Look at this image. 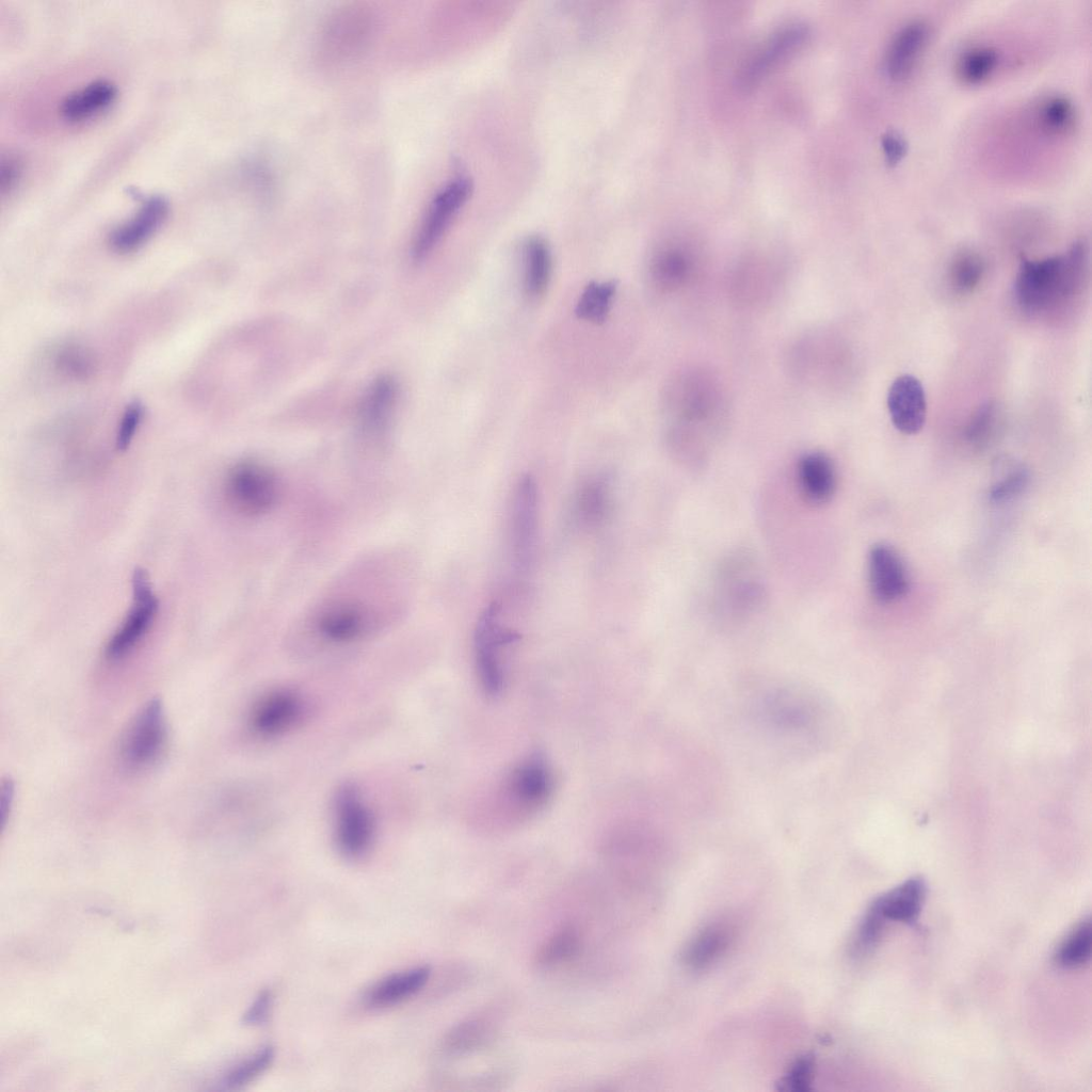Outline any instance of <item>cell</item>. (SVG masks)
Wrapping results in <instances>:
<instances>
[{
    "mask_svg": "<svg viewBox=\"0 0 1092 1092\" xmlns=\"http://www.w3.org/2000/svg\"><path fill=\"white\" fill-rule=\"evenodd\" d=\"M885 919L872 903L862 920L852 944L854 956H864L870 952L881 937Z\"/></svg>",
    "mask_w": 1092,
    "mask_h": 1092,
    "instance_id": "cell-37",
    "label": "cell"
},
{
    "mask_svg": "<svg viewBox=\"0 0 1092 1092\" xmlns=\"http://www.w3.org/2000/svg\"><path fill=\"white\" fill-rule=\"evenodd\" d=\"M926 895L920 878H911L879 897L873 904L886 920L912 924L918 918Z\"/></svg>",
    "mask_w": 1092,
    "mask_h": 1092,
    "instance_id": "cell-22",
    "label": "cell"
},
{
    "mask_svg": "<svg viewBox=\"0 0 1092 1092\" xmlns=\"http://www.w3.org/2000/svg\"><path fill=\"white\" fill-rule=\"evenodd\" d=\"M272 1005L273 996L271 991H261L244 1013L242 1022L244 1023V1025L248 1026H257L266 1023V1021L269 1017Z\"/></svg>",
    "mask_w": 1092,
    "mask_h": 1092,
    "instance_id": "cell-41",
    "label": "cell"
},
{
    "mask_svg": "<svg viewBox=\"0 0 1092 1092\" xmlns=\"http://www.w3.org/2000/svg\"><path fill=\"white\" fill-rule=\"evenodd\" d=\"M616 287L614 280L589 283L577 301V317L595 324L603 323L609 314Z\"/></svg>",
    "mask_w": 1092,
    "mask_h": 1092,
    "instance_id": "cell-29",
    "label": "cell"
},
{
    "mask_svg": "<svg viewBox=\"0 0 1092 1092\" xmlns=\"http://www.w3.org/2000/svg\"><path fill=\"white\" fill-rule=\"evenodd\" d=\"M62 364L66 370L75 374H84L90 368L89 359L79 350H67L63 353Z\"/></svg>",
    "mask_w": 1092,
    "mask_h": 1092,
    "instance_id": "cell-44",
    "label": "cell"
},
{
    "mask_svg": "<svg viewBox=\"0 0 1092 1092\" xmlns=\"http://www.w3.org/2000/svg\"><path fill=\"white\" fill-rule=\"evenodd\" d=\"M813 1066V1059L809 1056L799 1058L781 1079L778 1090L792 1092L807 1090L812 1080Z\"/></svg>",
    "mask_w": 1092,
    "mask_h": 1092,
    "instance_id": "cell-39",
    "label": "cell"
},
{
    "mask_svg": "<svg viewBox=\"0 0 1092 1092\" xmlns=\"http://www.w3.org/2000/svg\"><path fill=\"white\" fill-rule=\"evenodd\" d=\"M1092 928L1089 919L1082 921L1061 945L1057 959L1060 965L1079 967L1091 958Z\"/></svg>",
    "mask_w": 1092,
    "mask_h": 1092,
    "instance_id": "cell-33",
    "label": "cell"
},
{
    "mask_svg": "<svg viewBox=\"0 0 1092 1092\" xmlns=\"http://www.w3.org/2000/svg\"><path fill=\"white\" fill-rule=\"evenodd\" d=\"M472 189L471 179L464 175L451 178L433 196L417 230L413 256L424 258L438 243L452 220L467 200Z\"/></svg>",
    "mask_w": 1092,
    "mask_h": 1092,
    "instance_id": "cell-10",
    "label": "cell"
},
{
    "mask_svg": "<svg viewBox=\"0 0 1092 1092\" xmlns=\"http://www.w3.org/2000/svg\"><path fill=\"white\" fill-rule=\"evenodd\" d=\"M335 839L339 850L349 857H359L371 847L374 821L359 790L352 785L340 787L334 798Z\"/></svg>",
    "mask_w": 1092,
    "mask_h": 1092,
    "instance_id": "cell-6",
    "label": "cell"
},
{
    "mask_svg": "<svg viewBox=\"0 0 1092 1092\" xmlns=\"http://www.w3.org/2000/svg\"><path fill=\"white\" fill-rule=\"evenodd\" d=\"M929 36L928 25L914 20L903 26L887 49L885 67L895 81H903L914 70Z\"/></svg>",
    "mask_w": 1092,
    "mask_h": 1092,
    "instance_id": "cell-17",
    "label": "cell"
},
{
    "mask_svg": "<svg viewBox=\"0 0 1092 1092\" xmlns=\"http://www.w3.org/2000/svg\"><path fill=\"white\" fill-rule=\"evenodd\" d=\"M274 1049L267 1045L260 1048L252 1057L232 1069L226 1076L224 1082L228 1088H238L248 1083L261 1075L273 1062Z\"/></svg>",
    "mask_w": 1092,
    "mask_h": 1092,
    "instance_id": "cell-35",
    "label": "cell"
},
{
    "mask_svg": "<svg viewBox=\"0 0 1092 1092\" xmlns=\"http://www.w3.org/2000/svg\"><path fill=\"white\" fill-rule=\"evenodd\" d=\"M997 64V53L990 47H976L966 51L959 61L961 79L976 84L987 78Z\"/></svg>",
    "mask_w": 1092,
    "mask_h": 1092,
    "instance_id": "cell-34",
    "label": "cell"
},
{
    "mask_svg": "<svg viewBox=\"0 0 1092 1092\" xmlns=\"http://www.w3.org/2000/svg\"><path fill=\"white\" fill-rule=\"evenodd\" d=\"M868 581L872 596L881 604H892L910 591V575L903 559L890 545L878 543L868 553Z\"/></svg>",
    "mask_w": 1092,
    "mask_h": 1092,
    "instance_id": "cell-13",
    "label": "cell"
},
{
    "mask_svg": "<svg viewBox=\"0 0 1092 1092\" xmlns=\"http://www.w3.org/2000/svg\"><path fill=\"white\" fill-rule=\"evenodd\" d=\"M881 145L885 160L888 165H897L905 156L906 143L901 134L895 130H888L882 134Z\"/></svg>",
    "mask_w": 1092,
    "mask_h": 1092,
    "instance_id": "cell-42",
    "label": "cell"
},
{
    "mask_svg": "<svg viewBox=\"0 0 1092 1092\" xmlns=\"http://www.w3.org/2000/svg\"><path fill=\"white\" fill-rule=\"evenodd\" d=\"M718 608L732 620L743 617L758 604L760 583L749 561L727 562L718 579Z\"/></svg>",
    "mask_w": 1092,
    "mask_h": 1092,
    "instance_id": "cell-12",
    "label": "cell"
},
{
    "mask_svg": "<svg viewBox=\"0 0 1092 1092\" xmlns=\"http://www.w3.org/2000/svg\"><path fill=\"white\" fill-rule=\"evenodd\" d=\"M1028 482V470L1022 466L1014 467L1007 477L991 488L990 498L994 502L1008 501L1024 492Z\"/></svg>",
    "mask_w": 1092,
    "mask_h": 1092,
    "instance_id": "cell-38",
    "label": "cell"
},
{
    "mask_svg": "<svg viewBox=\"0 0 1092 1092\" xmlns=\"http://www.w3.org/2000/svg\"><path fill=\"white\" fill-rule=\"evenodd\" d=\"M498 1024L492 1015L471 1016L455 1025L445 1035L443 1051L448 1056L460 1057L487 1049L497 1039Z\"/></svg>",
    "mask_w": 1092,
    "mask_h": 1092,
    "instance_id": "cell-18",
    "label": "cell"
},
{
    "mask_svg": "<svg viewBox=\"0 0 1092 1092\" xmlns=\"http://www.w3.org/2000/svg\"><path fill=\"white\" fill-rule=\"evenodd\" d=\"M397 399V386L388 376L380 378L367 392L362 410L360 422L369 432L385 430Z\"/></svg>",
    "mask_w": 1092,
    "mask_h": 1092,
    "instance_id": "cell-26",
    "label": "cell"
},
{
    "mask_svg": "<svg viewBox=\"0 0 1092 1092\" xmlns=\"http://www.w3.org/2000/svg\"><path fill=\"white\" fill-rule=\"evenodd\" d=\"M805 35V28L799 25L787 27L776 33L744 68L742 79L753 81L799 44Z\"/></svg>",
    "mask_w": 1092,
    "mask_h": 1092,
    "instance_id": "cell-28",
    "label": "cell"
},
{
    "mask_svg": "<svg viewBox=\"0 0 1092 1092\" xmlns=\"http://www.w3.org/2000/svg\"><path fill=\"white\" fill-rule=\"evenodd\" d=\"M1074 118L1072 103L1064 97H1053L1039 111V122L1048 133H1061L1071 127Z\"/></svg>",
    "mask_w": 1092,
    "mask_h": 1092,
    "instance_id": "cell-36",
    "label": "cell"
},
{
    "mask_svg": "<svg viewBox=\"0 0 1092 1092\" xmlns=\"http://www.w3.org/2000/svg\"><path fill=\"white\" fill-rule=\"evenodd\" d=\"M553 778L549 765L534 753L513 768L503 785V801L519 816L536 813L551 796Z\"/></svg>",
    "mask_w": 1092,
    "mask_h": 1092,
    "instance_id": "cell-7",
    "label": "cell"
},
{
    "mask_svg": "<svg viewBox=\"0 0 1092 1092\" xmlns=\"http://www.w3.org/2000/svg\"><path fill=\"white\" fill-rule=\"evenodd\" d=\"M429 966H418L406 971L388 976L374 984L366 994V1001L372 1008H386L412 997L428 982Z\"/></svg>",
    "mask_w": 1092,
    "mask_h": 1092,
    "instance_id": "cell-20",
    "label": "cell"
},
{
    "mask_svg": "<svg viewBox=\"0 0 1092 1092\" xmlns=\"http://www.w3.org/2000/svg\"><path fill=\"white\" fill-rule=\"evenodd\" d=\"M131 587L132 607L105 648L106 657L112 661L121 660L133 651L150 628L158 611L159 603L144 569L133 572Z\"/></svg>",
    "mask_w": 1092,
    "mask_h": 1092,
    "instance_id": "cell-8",
    "label": "cell"
},
{
    "mask_svg": "<svg viewBox=\"0 0 1092 1092\" xmlns=\"http://www.w3.org/2000/svg\"><path fill=\"white\" fill-rule=\"evenodd\" d=\"M551 276V253L547 242L533 236L526 240L523 248V287L530 300H537L546 292Z\"/></svg>",
    "mask_w": 1092,
    "mask_h": 1092,
    "instance_id": "cell-23",
    "label": "cell"
},
{
    "mask_svg": "<svg viewBox=\"0 0 1092 1092\" xmlns=\"http://www.w3.org/2000/svg\"><path fill=\"white\" fill-rule=\"evenodd\" d=\"M167 215V200L161 195L148 196L130 219L111 232V247L119 253L139 248L156 234Z\"/></svg>",
    "mask_w": 1092,
    "mask_h": 1092,
    "instance_id": "cell-14",
    "label": "cell"
},
{
    "mask_svg": "<svg viewBox=\"0 0 1092 1092\" xmlns=\"http://www.w3.org/2000/svg\"><path fill=\"white\" fill-rule=\"evenodd\" d=\"M517 639L518 635L501 624L498 604L484 608L475 628L473 653L480 685L487 695L501 693L505 681L502 652Z\"/></svg>",
    "mask_w": 1092,
    "mask_h": 1092,
    "instance_id": "cell-3",
    "label": "cell"
},
{
    "mask_svg": "<svg viewBox=\"0 0 1092 1092\" xmlns=\"http://www.w3.org/2000/svg\"><path fill=\"white\" fill-rule=\"evenodd\" d=\"M612 491L609 479L596 475L585 480L575 498L578 520L588 527L600 525L611 509Z\"/></svg>",
    "mask_w": 1092,
    "mask_h": 1092,
    "instance_id": "cell-24",
    "label": "cell"
},
{
    "mask_svg": "<svg viewBox=\"0 0 1092 1092\" xmlns=\"http://www.w3.org/2000/svg\"><path fill=\"white\" fill-rule=\"evenodd\" d=\"M727 931L719 925L710 926L700 932L689 944L685 952V962L693 968H703L717 959L726 947Z\"/></svg>",
    "mask_w": 1092,
    "mask_h": 1092,
    "instance_id": "cell-30",
    "label": "cell"
},
{
    "mask_svg": "<svg viewBox=\"0 0 1092 1092\" xmlns=\"http://www.w3.org/2000/svg\"><path fill=\"white\" fill-rule=\"evenodd\" d=\"M1088 269V247L1074 243L1061 255L1040 260L1023 258L1014 283L1018 306L1030 314L1054 309L1081 288Z\"/></svg>",
    "mask_w": 1092,
    "mask_h": 1092,
    "instance_id": "cell-1",
    "label": "cell"
},
{
    "mask_svg": "<svg viewBox=\"0 0 1092 1092\" xmlns=\"http://www.w3.org/2000/svg\"><path fill=\"white\" fill-rule=\"evenodd\" d=\"M303 713L299 695L289 690H277L262 696L253 707L250 722L253 730L263 737H274L292 728Z\"/></svg>",
    "mask_w": 1092,
    "mask_h": 1092,
    "instance_id": "cell-16",
    "label": "cell"
},
{
    "mask_svg": "<svg viewBox=\"0 0 1092 1092\" xmlns=\"http://www.w3.org/2000/svg\"><path fill=\"white\" fill-rule=\"evenodd\" d=\"M887 407L898 431L909 435L918 433L927 416L926 394L921 383L910 374L898 376L889 387Z\"/></svg>",
    "mask_w": 1092,
    "mask_h": 1092,
    "instance_id": "cell-15",
    "label": "cell"
},
{
    "mask_svg": "<svg viewBox=\"0 0 1092 1092\" xmlns=\"http://www.w3.org/2000/svg\"><path fill=\"white\" fill-rule=\"evenodd\" d=\"M759 711L770 727L787 735L814 729L820 713L810 695L790 688L769 691L761 700Z\"/></svg>",
    "mask_w": 1092,
    "mask_h": 1092,
    "instance_id": "cell-11",
    "label": "cell"
},
{
    "mask_svg": "<svg viewBox=\"0 0 1092 1092\" xmlns=\"http://www.w3.org/2000/svg\"><path fill=\"white\" fill-rule=\"evenodd\" d=\"M539 524V494L530 475L519 478L514 489L510 519V545L515 569L529 571L535 552Z\"/></svg>",
    "mask_w": 1092,
    "mask_h": 1092,
    "instance_id": "cell-9",
    "label": "cell"
},
{
    "mask_svg": "<svg viewBox=\"0 0 1092 1092\" xmlns=\"http://www.w3.org/2000/svg\"><path fill=\"white\" fill-rule=\"evenodd\" d=\"M798 482L803 496L813 503H824L836 488L832 461L820 452L805 454L798 464Z\"/></svg>",
    "mask_w": 1092,
    "mask_h": 1092,
    "instance_id": "cell-21",
    "label": "cell"
},
{
    "mask_svg": "<svg viewBox=\"0 0 1092 1092\" xmlns=\"http://www.w3.org/2000/svg\"><path fill=\"white\" fill-rule=\"evenodd\" d=\"M142 417L143 406L140 402L134 401L127 405L116 433L115 445L117 450L125 451L129 447L142 421Z\"/></svg>",
    "mask_w": 1092,
    "mask_h": 1092,
    "instance_id": "cell-40",
    "label": "cell"
},
{
    "mask_svg": "<svg viewBox=\"0 0 1092 1092\" xmlns=\"http://www.w3.org/2000/svg\"><path fill=\"white\" fill-rule=\"evenodd\" d=\"M116 96L117 87L112 81L97 79L67 94L61 101L60 113L69 123H81L107 110Z\"/></svg>",
    "mask_w": 1092,
    "mask_h": 1092,
    "instance_id": "cell-19",
    "label": "cell"
},
{
    "mask_svg": "<svg viewBox=\"0 0 1092 1092\" xmlns=\"http://www.w3.org/2000/svg\"><path fill=\"white\" fill-rule=\"evenodd\" d=\"M225 493L235 510L247 516H260L276 505L280 487L277 476L270 467L248 460L229 469Z\"/></svg>",
    "mask_w": 1092,
    "mask_h": 1092,
    "instance_id": "cell-4",
    "label": "cell"
},
{
    "mask_svg": "<svg viewBox=\"0 0 1092 1092\" xmlns=\"http://www.w3.org/2000/svg\"><path fill=\"white\" fill-rule=\"evenodd\" d=\"M581 946L579 930L571 925L563 926L540 945L534 954V964L541 968H550L568 962L580 952Z\"/></svg>",
    "mask_w": 1092,
    "mask_h": 1092,
    "instance_id": "cell-27",
    "label": "cell"
},
{
    "mask_svg": "<svg viewBox=\"0 0 1092 1092\" xmlns=\"http://www.w3.org/2000/svg\"><path fill=\"white\" fill-rule=\"evenodd\" d=\"M386 606L368 591L342 588L327 595L306 617L309 631L331 645L351 644L375 633L386 623Z\"/></svg>",
    "mask_w": 1092,
    "mask_h": 1092,
    "instance_id": "cell-2",
    "label": "cell"
},
{
    "mask_svg": "<svg viewBox=\"0 0 1092 1092\" xmlns=\"http://www.w3.org/2000/svg\"><path fill=\"white\" fill-rule=\"evenodd\" d=\"M19 173L20 166L15 159L9 158L2 161L0 175L2 194L10 193L14 189L19 178Z\"/></svg>",
    "mask_w": 1092,
    "mask_h": 1092,
    "instance_id": "cell-43",
    "label": "cell"
},
{
    "mask_svg": "<svg viewBox=\"0 0 1092 1092\" xmlns=\"http://www.w3.org/2000/svg\"><path fill=\"white\" fill-rule=\"evenodd\" d=\"M13 794H14V786H13L12 782L11 781L4 782L2 784L1 801H0V806H1L0 807V813H1V822H2V824H4L5 818H6L7 814L10 813V808H11V805H12V802H13V797H14Z\"/></svg>",
    "mask_w": 1092,
    "mask_h": 1092,
    "instance_id": "cell-45",
    "label": "cell"
},
{
    "mask_svg": "<svg viewBox=\"0 0 1092 1092\" xmlns=\"http://www.w3.org/2000/svg\"><path fill=\"white\" fill-rule=\"evenodd\" d=\"M1001 423L1000 407L997 403L989 401L980 405L970 416L964 428V439L973 447H985L996 436Z\"/></svg>",
    "mask_w": 1092,
    "mask_h": 1092,
    "instance_id": "cell-31",
    "label": "cell"
},
{
    "mask_svg": "<svg viewBox=\"0 0 1092 1092\" xmlns=\"http://www.w3.org/2000/svg\"><path fill=\"white\" fill-rule=\"evenodd\" d=\"M167 741V725L159 698L148 701L128 725L119 746L124 765L130 770L152 766Z\"/></svg>",
    "mask_w": 1092,
    "mask_h": 1092,
    "instance_id": "cell-5",
    "label": "cell"
},
{
    "mask_svg": "<svg viewBox=\"0 0 1092 1092\" xmlns=\"http://www.w3.org/2000/svg\"><path fill=\"white\" fill-rule=\"evenodd\" d=\"M983 274L984 261L979 254L971 251L958 253L948 271L949 283L960 294L971 292L981 282Z\"/></svg>",
    "mask_w": 1092,
    "mask_h": 1092,
    "instance_id": "cell-32",
    "label": "cell"
},
{
    "mask_svg": "<svg viewBox=\"0 0 1092 1092\" xmlns=\"http://www.w3.org/2000/svg\"><path fill=\"white\" fill-rule=\"evenodd\" d=\"M693 267V261L688 253L680 248L668 247L653 256L648 264V272L656 287L671 291L687 282Z\"/></svg>",
    "mask_w": 1092,
    "mask_h": 1092,
    "instance_id": "cell-25",
    "label": "cell"
}]
</instances>
